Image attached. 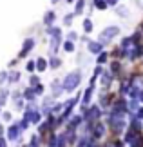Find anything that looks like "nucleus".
<instances>
[{"mask_svg": "<svg viewBox=\"0 0 143 147\" xmlns=\"http://www.w3.org/2000/svg\"><path fill=\"white\" fill-rule=\"evenodd\" d=\"M35 69V62H27V71H33Z\"/></svg>", "mask_w": 143, "mask_h": 147, "instance_id": "8", "label": "nucleus"}, {"mask_svg": "<svg viewBox=\"0 0 143 147\" xmlns=\"http://www.w3.org/2000/svg\"><path fill=\"white\" fill-rule=\"evenodd\" d=\"M18 131H20V127H16V123H15V125H11V127H9L11 138H16V134H18Z\"/></svg>", "mask_w": 143, "mask_h": 147, "instance_id": "4", "label": "nucleus"}, {"mask_svg": "<svg viewBox=\"0 0 143 147\" xmlns=\"http://www.w3.org/2000/svg\"><path fill=\"white\" fill-rule=\"evenodd\" d=\"M65 49H67V51H73V44L67 42V44H65Z\"/></svg>", "mask_w": 143, "mask_h": 147, "instance_id": "10", "label": "nucleus"}, {"mask_svg": "<svg viewBox=\"0 0 143 147\" xmlns=\"http://www.w3.org/2000/svg\"><path fill=\"white\" fill-rule=\"evenodd\" d=\"M5 76H7V75H5V73H0V84H2V82L5 80Z\"/></svg>", "mask_w": 143, "mask_h": 147, "instance_id": "9", "label": "nucleus"}, {"mask_svg": "<svg viewBox=\"0 0 143 147\" xmlns=\"http://www.w3.org/2000/svg\"><path fill=\"white\" fill-rule=\"evenodd\" d=\"M36 64H38V65H36V67H38V71H44L45 67H47V62H45L44 58H40V60L36 62Z\"/></svg>", "mask_w": 143, "mask_h": 147, "instance_id": "5", "label": "nucleus"}, {"mask_svg": "<svg viewBox=\"0 0 143 147\" xmlns=\"http://www.w3.org/2000/svg\"><path fill=\"white\" fill-rule=\"evenodd\" d=\"M33 44H35V42H33L31 38H27V40H26V44H24V49H22V53H20V56H24L26 53H29V51H31V47H33Z\"/></svg>", "mask_w": 143, "mask_h": 147, "instance_id": "2", "label": "nucleus"}, {"mask_svg": "<svg viewBox=\"0 0 143 147\" xmlns=\"http://www.w3.org/2000/svg\"><path fill=\"white\" fill-rule=\"evenodd\" d=\"M53 18H54V13H53V11H49V13L44 16V22H45L47 26H51V24H53Z\"/></svg>", "mask_w": 143, "mask_h": 147, "instance_id": "3", "label": "nucleus"}, {"mask_svg": "<svg viewBox=\"0 0 143 147\" xmlns=\"http://www.w3.org/2000/svg\"><path fill=\"white\" fill-rule=\"evenodd\" d=\"M38 84V76H31V80H29V86H36Z\"/></svg>", "mask_w": 143, "mask_h": 147, "instance_id": "6", "label": "nucleus"}, {"mask_svg": "<svg viewBox=\"0 0 143 147\" xmlns=\"http://www.w3.org/2000/svg\"><path fill=\"white\" fill-rule=\"evenodd\" d=\"M67 78H69V80H65V84H64V86H65L67 89H73V87L78 84V80H80V75H78V73H76V75L73 73V75H69Z\"/></svg>", "mask_w": 143, "mask_h": 147, "instance_id": "1", "label": "nucleus"}, {"mask_svg": "<svg viewBox=\"0 0 143 147\" xmlns=\"http://www.w3.org/2000/svg\"><path fill=\"white\" fill-rule=\"evenodd\" d=\"M18 78H20V75H18V73H13V75H11V78H9V80H11V82H15V80L18 82Z\"/></svg>", "mask_w": 143, "mask_h": 147, "instance_id": "7", "label": "nucleus"}]
</instances>
